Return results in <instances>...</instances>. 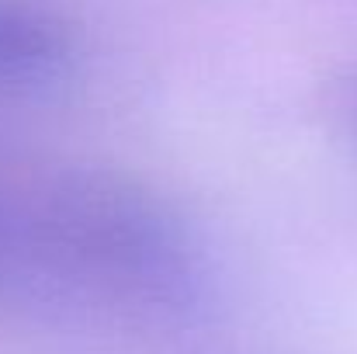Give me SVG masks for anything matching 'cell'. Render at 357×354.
Instances as JSON below:
<instances>
[{
  "label": "cell",
  "mask_w": 357,
  "mask_h": 354,
  "mask_svg": "<svg viewBox=\"0 0 357 354\" xmlns=\"http://www.w3.org/2000/svg\"><path fill=\"white\" fill-rule=\"evenodd\" d=\"M66 31L31 3L0 0V80H38L63 66Z\"/></svg>",
  "instance_id": "6da1fadb"
}]
</instances>
